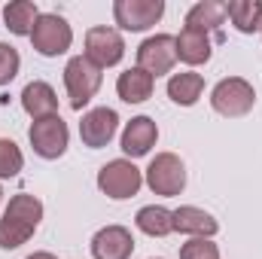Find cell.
I'll return each instance as SVG.
<instances>
[{
    "label": "cell",
    "mask_w": 262,
    "mask_h": 259,
    "mask_svg": "<svg viewBox=\"0 0 262 259\" xmlns=\"http://www.w3.org/2000/svg\"><path fill=\"white\" fill-rule=\"evenodd\" d=\"M37 18H40V9H37V3H31V0H12V3L3 6V21H6V28H9L12 34H18V37H31Z\"/></svg>",
    "instance_id": "20"
},
{
    "label": "cell",
    "mask_w": 262,
    "mask_h": 259,
    "mask_svg": "<svg viewBox=\"0 0 262 259\" xmlns=\"http://www.w3.org/2000/svg\"><path fill=\"white\" fill-rule=\"evenodd\" d=\"M21 107H25V113L34 116V119L55 116V113H58V95H55V89H52L49 82L34 79V82H28L25 92H21Z\"/></svg>",
    "instance_id": "14"
},
{
    "label": "cell",
    "mask_w": 262,
    "mask_h": 259,
    "mask_svg": "<svg viewBox=\"0 0 262 259\" xmlns=\"http://www.w3.org/2000/svg\"><path fill=\"white\" fill-rule=\"evenodd\" d=\"M21 165H25V156H21V149L15 146V140L0 137V180L18 177Z\"/></svg>",
    "instance_id": "23"
},
{
    "label": "cell",
    "mask_w": 262,
    "mask_h": 259,
    "mask_svg": "<svg viewBox=\"0 0 262 259\" xmlns=\"http://www.w3.org/2000/svg\"><path fill=\"white\" fill-rule=\"evenodd\" d=\"M216 229H220V223L201 207L186 204V207L174 210V232H183V235H192V238H213Z\"/></svg>",
    "instance_id": "15"
},
{
    "label": "cell",
    "mask_w": 262,
    "mask_h": 259,
    "mask_svg": "<svg viewBox=\"0 0 262 259\" xmlns=\"http://www.w3.org/2000/svg\"><path fill=\"white\" fill-rule=\"evenodd\" d=\"M116 128H119L116 110H110V107H95V110H89V113L82 116V122H79V137H82V143H85L89 149H101V146H107V143L113 140Z\"/></svg>",
    "instance_id": "11"
},
{
    "label": "cell",
    "mask_w": 262,
    "mask_h": 259,
    "mask_svg": "<svg viewBox=\"0 0 262 259\" xmlns=\"http://www.w3.org/2000/svg\"><path fill=\"white\" fill-rule=\"evenodd\" d=\"M134 223H137V229H140L143 235H149V238H165V235L174 232V210H168V207H162V204H146V207L137 210Z\"/></svg>",
    "instance_id": "18"
},
{
    "label": "cell",
    "mask_w": 262,
    "mask_h": 259,
    "mask_svg": "<svg viewBox=\"0 0 262 259\" xmlns=\"http://www.w3.org/2000/svg\"><path fill=\"white\" fill-rule=\"evenodd\" d=\"M125 43L116 28H89L85 31V58L95 67H113L122 61Z\"/></svg>",
    "instance_id": "8"
},
{
    "label": "cell",
    "mask_w": 262,
    "mask_h": 259,
    "mask_svg": "<svg viewBox=\"0 0 262 259\" xmlns=\"http://www.w3.org/2000/svg\"><path fill=\"white\" fill-rule=\"evenodd\" d=\"M21 67V58H18V49L9 46V43H0V85L12 82L15 73Z\"/></svg>",
    "instance_id": "25"
},
{
    "label": "cell",
    "mask_w": 262,
    "mask_h": 259,
    "mask_svg": "<svg viewBox=\"0 0 262 259\" xmlns=\"http://www.w3.org/2000/svg\"><path fill=\"white\" fill-rule=\"evenodd\" d=\"M204 92V76L192 73V70H183V73H174L168 79V98L180 107H192Z\"/></svg>",
    "instance_id": "19"
},
{
    "label": "cell",
    "mask_w": 262,
    "mask_h": 259,
    "mask_svg": "<svg viewBox=\"0 0 262 259\" xmlns=\"http://www.w3.org/2000/svg\"><path fill=\"white\" fill-rule=\"evenodd\" d=\"M140 186H143L140 168L128 159H113L98 171V189L107 198H116V201L131 198V195H137Z\"/></svg>",
    "instance_id": "6"
},
{
    "label": "cell",
    "mask_w": 262,
    "mask_h": 259,
    "mask_svg": "<svg viewBox=\"0 0 262 259\" xmlns=\"http://www.w3.org/2000/svg\"><path fill=\"white\" fill-rule=\"evenodd\" d=\"M28 259H58L55 253H46V250H40V253H31Z\"/></svg>",
    "instance_id": "26"
},
{
    "label": "cell",
    "mask_w": 262,
    "mask_h": 259,
    "mask_svg": "<svg viewBox=\"0 0 262 259\" xmlns=\"http://www.w3.org/2000/svg\"><path fill=\"white\" fill-rule=\"evenodd\" d=\"M64 85L73 110H82L101 89V67H95L85 55H73L64 67Z\"/></svg>",
    "instance_id": "3"
},
{
    "label": "cell",
    "mask_w": 262,
    "mask_h": 259,
    "mask_svg": "<svg viewBox=\"0 0 262 259\" xmlns=\"http://www.w3.org/2000/svg\"><path fill=\"white\" fill-rule=\"evenodd\" d=\"M28 140H31V146L40 159H61L67 153L70 131H67V122L55 113V116L34 119L31 128H28Z\"/></svg>",
    "instance_id": "5"
},
{
    "label": "cell",
    "mask_w": 262,
    "mask_h": 259,
    "mask_svg": "<svg viewBox=\"0 0 262 259\" xmlns=\"http://www.w3.org/2000/svg\"><path fill=\"white\" fill-rule=\"evenodd\" d=\"M134 238L125 226H104L92 238V256L95 259H131Z\"/></svg>",
    "instance_id": "12"
},
{
    "label": "cell",
    "mask_w": 262,
    "mask_h": 259,
    "mask_svg": "<svg viewBox=\"0 0 262 259\" xmlns=\"http://www.w3.org/2000/svg\"><path fill=\"white\" fill-rule=\"evenodd\" d=\"M146 186L156 195H180L186 189V165L174 153H159L146 168Z\"/></svg>",
    "instance_id": "7"
},
{
    "label": "cell",
    "mask_w": 262,
    "mask_h": 259,
    "mask_svg": "<svg viewBox=\"0 0 262 259\" xmlns=\"http://www.w3.org/2000/svg\"><path fill=\"white\" fill-rule=\"evenodd\" d=\"M226 18L241 34H253L262 28V0H229L226 3Z\"/></svg>",
    "instance_id": "21"
},
{
    "label": "cell",
    "mask_w": 262,
    "mask_h": 259,
    "mask_svg": "<svg viewBox=\"0 0 262 259\" xmlns=\"http://www.w3.org/2000/svg\"><path fill=\"white\" fill-rule=\"evenodd\" d=\"M156 89V76L140 70V67H128L125 73H119L116 79V92L125 104H143Z\"/></svg>",
    "instance_id": "17"
},
{
    "label": "cell",
    "mask_w": 262,
    "mask_h": 259,
    "mask_svg": "<svg viewBox=\"0 0 262 259\" xmlns=\"http://www.w3.org/2000/svg\"><path fill=\"white\" fill-rule=\"evenodd\" d=\"M0 201H3V189H0Z\"/></svg>",
    "instance_id": "27"
},
{
    "label": "cell",
    "mask_w": 262,
    "mask_h": 259,
    "mask_svg": "<svg viewBox=\"0 0 262 259\" xmlns=\"http://www.w3.org/2000/svg\"><path fill=\"white\" fill-rule=\"evenodd\" d=\"M165 15V0H116L113 18L122 31H146Z\"/></svg>",
    "instance_id": "9"
},
{
    "label": "cell",
    "mask_w": 262,
    "mask_h": 259,
    "mask_svg": "<svg viewBox=\"0 0 262 259\" xmlns=\"http://www.w3.org/2000/svg\"><path fill=\"white\" fill-rule=\"evenodd\" d=\"M31 43H34V49L40 55L58 58V55H64L67 49H70L73 31H70V25H67L58 12H40L37 25L31 31Z\"/></svg>",
    "instance_id": "4"
},
{
    "label": "cell",
    "mask_w": 262,
    "mask_h": 259,
    "mask_svg": "<svg viewBox=\"0 0 262 259\" xmlns=\"http://www.w3.org/2000/svg\"><path fill=\"white\" fill-rule=\"evenodd\" d=\"M174 46H177V58L186 64H204V61H210V52H213L210 37L195 28H183L174 37Z\"/></svg>",
    "instance_id": "16"
},
{
    "label": "cell",
    "mask_w": 262,
    "mask_h": 259,
    "mask_svg": "<svg viewBox=\"0 0 262 259\" xmlns=\"http://www.w3.org/2000/svg\"><path fill=\"white\" fill-rule=\"evenodd\" d=\"M43 220V204L40 198L28 192H18L9 198L6 210H3V220H0V247L3 250H15L21 247L40 226Z\"/></svg>",
    "instance_id": "1"
},
{
    "label": "cell",
    "mask_w": 262,
    "mask_h": 259,
    "mask_svg": "<svg viewBox=\"0 0 262 259\" xmlns=\"http://www.w3.org/2000/svg\"><path fill=\"white\" fill-rule=\"evenodd\" d=\"M174 61H177V46H174V37H171V34L146 37V40L137 46V67L146 70V73H152V76L171 73Z\"/></svg>",
    "instance_id": "10"
},
{
    "label": "cell",
    "mask_w": 262,
    "mask_h": 259,
    "mask_svg": "<svg viewBox=\"0 0 262 259\" xmlns=\"http://www.w3.org/2000/svg\"><path fill=\"white\" fill-rule=\"evenodd\" d=\"M156 140H159V128H156V122L149 116H134L122 131V149L131 159L146 156L156 146Z\"/></svg>",
    "instance_id": "13"
},
{
    "label": "cell",
    "mask_w": 262,
    "mask_h": 259,
    "mask_svg": "<svg viewBox=\"0 0 262 259\" xmlns=\"http://www.w3.org/2000/svg\"><path fill=\"white\" fill-rule=\"evenodd\" d=\"M210 104L220 116L226 119H238V116H247L256 104V92L247 79L241 76H229V79H220L210 92Z\"/></svg>",
    "instance_id": "2"
},
{
    "label": "cell",
    "mask_w": 262,
    "mask_h": 259,
    "mask_svg": "<svg viewBox=\"0 0 262 259\" xmlns=\"http://www.w3.org/2000/svg\"><path fill=\"white\" fill-rule=\"evenodd\" d=\"M223 21H226V3H220V0H201L186 12V28H195L204 34L220 28Z\"/></svg>",
    "instance_id": "22"
},
{
    "label": "cell",
    "mask_w": 262,
    "mask_h": 259,
    "mask_svg": "<svg viewBox=\"0 0 262 259\" xmlns=\"http://www.w3.org/2000/svg\"><path fill=\"white\" fill-rule=\"evenodd\" d=\"M180 259H220V247L210 238H192L180 247Z\"/></svg>",
    "instance_id": "24"
},
{
    "label": "cell",
    "mask_w": 262,
    "mask_h": 259,
    "mask_svg": "<svg viewBox=\"0 0 262 259\" xmlns=\"http://www.w3.org/2000/svg\"><path fill=\"white\" fill-rule=\"evenodd\" d=\"M259 31H262V28H259Z\"/></svg>",
    "instance_id": "28"
}]
</instances>
